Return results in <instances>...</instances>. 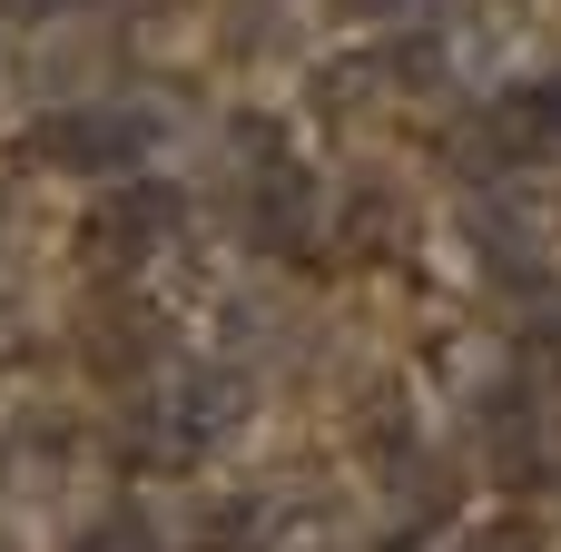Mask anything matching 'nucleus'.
<instances>
[{
  "label": "nucleus",
  "instance_id": "f257e3e1",
  "mask_svg": "<svg viewBox=\"0 0 561 552\" xmlns=\"http://www.w3.org/2000/svg\"><path fill=\"white\" fill-rule=\"evenodd\" d=\"M237 425H247V375H237V365H187V375H168L158 405H148L158 464H197V454H217Z\"/></svg>",
  "mask_w": 561,
  "mask_h": 552
},
{
  "label": "nucleus",
  "instance_id": "f03ea898",
  "mask_svg": "<svg viewBox=\"0 0 561 552\" xmlns=\"http://www.w3.org/2000/svg\"><path fill=\"white\" fill-rule=\"evenodd\" d=\"M138 148H148V119L138 109H59V119H39V158L49 168H79V178L128 168Z\"/></svg>",
  "mask_w": 561,
  "mask_h": 552
},
{
  "label": "nucleus",
  "instance_id": "7ed1b4c3",
  "mask_svg": "<svg viewBox=\"0 0 561 552\" xmlns=\"http://www.w3.org/2000/svg\"><path fill=\"white\" fill-rule=\"evenodd\" d=\"M178 237V188H128V198H108L99 217H89V257L99 267H138V257H158Z\"/></svg>",
  "mask_w": 561,
  "mask_h": 552
},
{
  "label": "nucleus",
  "instance_id": "20e7f679",
  "mask_svg": "<svg viewBox=\"0 0 561 552\" xmlns=\"http://www.w3.org/2000/svg\"><path fill=\"white\" fill-rule=\"evenodd\" d=\"M306 227H316V188L296 168H266V188H256V247H306Z\"/></svg>",
  "mask_w": 561,
  "mask_h": 552
},
{
  "label": "nucleus",
  "instance_id": "39448f33",
  "mask_svg": "<svg viewBox=\"0 0 561 552\" xmlns=\"http://www.w3.org/2000/svg\"><path fill=\"white\" fill-rule=\"evenodd\" d=\"M473 247L503 267V277H542V237L523 227V207H503V198H483L473 207Z\"/></svg>",
  "mask_w": 561,
  "mask_h": 552
},
{
  "label": "nucleus",
  "instance_id": "423d86ee",
  "mask_svg": "<svg viewBox=\"0 0 561 552\" xmlns=\"http://www.w3.org/2000/svg\"><path fill=\"white\" fill-rule=\"evenodd\" d=\"M552 99H542V89H513V99H503V109H493V148H503V158H533V148H552Z\"/></svg>",
  "mask_w": 561,
  "mask_h": 552
},
{
  "label": "nucleus",
  "instance_id": "0eeeda50",
  "mask_svg": "<svg viewBox=\"0 0 561 552\" xmlns=\"http://www.w3.org/2000/svg\"><path fill=\"white\" fill-rule=\"evenodd\" d=\"M69 552H168V543H158V533H148L138 514H108L99 533H79V543H69Z\"/></svg>",
  "mask_w": 561,
  "mask_h": 552
},
{
  "label": "nucleus",
  "instance_id": "6e6552de",
  "mask_svg": "<svg viewBox=\"0 0 561 552\" xmlns=\"http://www.w3.org/2000/svg\"><path fill=\"white\" fill-rule=\"evenodd\" d=\"M463 552H533V543H523V533L503 523V533H483V543H463Z\"/></svg>",
  "mask_w": 561,
  "mask_h": 552
}]
</instances>
